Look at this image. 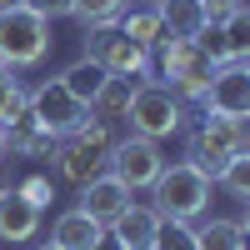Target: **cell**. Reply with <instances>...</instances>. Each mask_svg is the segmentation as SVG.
I'll return each mask as SVG.
<instances>
[{
    "mask_svg": "<svg viewBox=\"0 0 250 250\" xmlns=\"http://www.w3.org/2000/svg\"><path fill=\"white\" fill-rule=\"evenodd\" d=\"M210 195H215V180L205 175V170H195L190 160H165L160 165V175L150 180V210L160 215V220H185V225H195V220H205V210H210Z\"/></svg>",
    "mask_w": 250,
    "mask_h": 250,
    "instance_id": "obj_1",
    "label": "cell"
},
{
    "mask_svg": "<svg viewBox=\"0 0 250 250\" xmlns=\"http://www.w3.org/2000/svg\"><path fill=\"white\" fill-rule=\"evenodd\" d=\"M115 140H120V135H115V125H110V120L85 115L70 135H60V140H55V150H50L55 175L80 190L85 180H95L100 170H105V155H110V145H115Z\"/></svg>",
    "mask_w": 250,
    "mask_h": 250,
    "instance_id": "obj_2",
    "label": "cell"
},
{
    "mask_svg": "<svg viewBox=\"0 0 250 250\" xmlns=\"http://www.w3.org/2000/svg\"><path fill=\"white\" fill-rule=\"evenodd\" d=\"M250 150V115H235V120H220V115H205L200 125H185V160L205 175H220L225 160Z\"/></svg>",
    "mask_w": 250,
    "mask_h": 250,
    "instance_id": "obj_3",
    "label": "cell"
},
{
    "mask_svg": "<svg viewBox=\"0 0 250 250\" xmlns=\"http://www.w3.org/2000/svg\"><path fill=\"white\" fill-rule=\"evenodd\" d=\"M125 125L130 135H145V140H170L185 130V100L175 90H165L155 75L135 80L130 90V105H125Z\"/></svg>",
    "mask_w": 250,
    "mask_h": 250,
    "instance_id": "obj_4",
    "label": "cell"
},
{
    "mask_svg": "<svg viewBox=\"0 0 250 250\" xmlns=\"http://www.w3.org/2000/svg\"><path fill=\"white\" fill-rule=\"evenodd\" d=\"M55 35H50V20H40L25 5H5L0 10V65L5 70H30L50 55Z\"/></svg>",
    "mask_w": 250,
    "mask_h": 250,
    "instance_id": "obj_5",
    "label": "cell"
},
{
    "mask_svg": "<svg viewBox=\"0 0 250 250\" xmlns=\"http://www.w3.org/2000/svg\"><path fill=\"white\" fill-rule=\"evenodd\" d=\"M160 85L165 90H175L180 100H205V85H210V55H205L195 40H165L160 45Z\"/></svg>",
    "mask_w": 250,
    "mask_h": 250,
    "instance_id": "obj_6",
    "label": "cell"
},
{
    "mask_svg": "<svg viewBox=\"0 0 250 250\" xmlns=\"http://www.w3.org/2000/svg\"><path fill=\"white\" fill-rule=\"evenodd\" d=\"M80 55H90L105 75H115V80H145L150 75V65H155V55L150 50H140L135 40H125L115 25H95V30H85V50Z\"/></svg>",
    "mask_w": 250,
    "mask_h": 250,
    "instance_id": "obj_7",
    "label": "cell"
},
{
    "mask_svg": "<svg viewBox=\"0 0 250 250\" xmlns=\"http://www.w3.org/2000/svg\"><path fill=\"white\" fill-rule=\"evenodd\" d=\"M160 165H165L160 140H145V135H120L110 145V155H105V170L115 180H125L130 190H150V180L160 175Z\"/></svg>",
    "mask_w": 250,
    "mask_h": 250,
    "instance_id": "obj_8",
    "label": "cell"
},
{
    "mask_svg": "<svg viewBox=\"0 0 250 250\" xmlns=\"http://www.w3.org/2000/svg\"><path fill=\"white\" fill-rule=\"evenodd\" d=\"M205 115H220V120H235L250 115V60H230V65H215L210 85H205Z\"/></svg>",
    "mask_w": 250,
    "mask_h": 250,
    "instance_id": "obj_9",
    "label": "cell"
},
{
    "mask_svg": "<svg viewBox=\"0 0 250 250\" xmlns=\"http://www.w3.org/2000/svg\"><path fill=\"white\" fill-rule=\"evenodd\" d=\"M25 105H30V115L45 125L55 140H60V135H70L75 125L90 115L80 100H70V95H65V85H60V80H40L35 90H25Z\"/></svg>",
    "mask_w": 250,
    "mask_h": 250,
    "instance_id": "obj_10",
    "label": "cell"
},
{
    "mask_svg": "<svg viewBox=\"0 0 250 250\" xmlns=\"http://www.w3.org/2000/svg\"><path fill=\"white\" fill-rule=\"evenodd\" d=\"M130 200H135V190H130V185H125V180H115L110 170H100L95 180H85V185H80L75 210H85L95 225H105V230H110V220H115Z\"/></svg>",
    "mask_w": 250,
    "mask_h": 250,
    "instance_id": "obj_11",
    "label": "cell"
},
{
    "mask_svg": "<svg viewBox=\"0 0 250 250\" xmlns=\"http://www.w3.org/2000/svg\"><path fill=\"white\" fill-rule=\"evenodd\" d=\"M40 205H30L15 185H0V245H25L40 230Z\"/></svg>",
    "mask_w": 250,
    "mask_h": 250,
    "instance_id": "obj_12",
    "label": "cell"
},
{
    "mask_svg": "<svg viewBox=\"0 0 250 250\" xmlns=\"http://www.w3.org/2000/svg\"><path fill=\"white\" fill-rule=\"evenodd\" d=\"M0 130H5V150L20 155V160H50V150H55V135L30 115V105L20 110L10 125H0Z\"/></svg>",
    "mask_w": 250,
    "mask_h": 250,
    "instance_id": "obj_13",
    "label": "cell"
},
{
    "mask_svg": "<svg viewBox=\"0 0 250 250\" xmlns=\"http://www.w3.org/2000/svg\"><path fill=\"white\" fill-rule=\"evenodd\" d=\"M155 15L165 25V40H195L210 25V10L200 0H155Z\"/></svg>",
    "mask_w": 250,
    "mask_h": 250,
    "instance_id": "obj_14",
    "label": "cell"
},
{
    "mask_svg": "<svg viewBox=\"0 0 250 250\" xmlns=\"http://www.w3.org/2000/svg\"><path fill=\"white\" fill-rule=\"evenodd\" d=\"M100 235H105V225H95L85 210H75V205H70V210H60L55 225H50V245H55V250H90Z\"/></svg>",
    "mask_w": 250,
    "mask_h": 250,
    "instance_id": "obj_15",
    "label": "cell"
},
{
    "mask_svg": "<svg viewBox=\"0 0 250 250\" xmlns=\"http://www.w3.org/2000/svg\"><path fill=\"white\" fill-rule=\"evenodd\" d=\"M155 225H160V215L150 210V205L130 200V205L110 220V235H115L125 250H145V245H150V235H155Z\"/></svg>",
    "mask_w": 250,
    "mask_h": 250,
    "instance_id": "obj_16",
    "label": "cell"
},
{
    "mask_svg": "<svg viewBox=\"0 0 250 250\" xmlns=\"http://www.w3.org/2000/svg\"><path fill=\"white\" fill-rule=\"evenodd\" d=\"M115 30H120L125 40H135L140 50H150V55L165 45V25H160L155 5H140V10H120V15H115Z\"/></svg>",
    "mask_w": 250,
    "mask_h": 250,
    "instance_id": "obj_17",
    "label": "cell"
},
{
    "mask_svg": "<svg viewBox=\"0 0 250 250\" xmlns=\"http://www.w3.org/2000/svg\"><path fill=\"white\" fill-rule=\"evenodd\" d=\"M245 235H250V215H235V220H205L195 225V250H245Z\"/></svg>",
    "mask_w": 250,
    "mask_h": 250,
    "instance_id": "obj_18",
    "label": "cell"
},
{
    "mask_svg": "<svg viewBox=\"0 0 250 250\" xmlns=\"http://www.w3.org/2000/svg\"><path fill=\"white\" fill-rule=\"evenodd\" d=\"M55 80H60V85H65V95H70V100H80V105H85V110H90V100L100 95V85H105V80H110V75H105V70H100V65H95V60H90V55H80V60H75V65H65V70H60Z\"/></svg>",
    "mask_w": 250,
    "mask_h": 250,
    "instance_id": "obj_19",
    "label": "cell"
},
{
    "mask_svg": "<svg viewBox=\"0 0 250 250\" xmlns=\"http://www.w3.org/2000/svg\"><path fill=\"white\" fill-rule=\"evenodd\" d=\"M130 90H135V80H115V75H110L105 85H100V95L90 100V115L120 125V120H125V105H130Z\"/></svg>",
    "mask_w": 250,
    "mask_h": 250,
    "instance_id": "obj_20",
    "label": "cell"
},
{
    "mask_svg": "<svg viewBox=\"0 0 250 250\" xmlns=\"http://www.w3.org/2000/svg\"><path fill=\"white\" fill-rule=\"evenodd\" d=\"M215 185H220L230 200H240V205H245V200H250V150H240V155L225 160V170L215 175Z\"/></svg>",
    "mask_w": 250,
    "mask_h": 250,
    "instance_id": "obj_21",
    "label": "cell"
},
{
    "mask_svg": "<svg viewBox=\"0 0 250 250\" xmlns=\"http://www.w3.org/2000/svg\"><path fill=\"white\" fill-rule=\"evenodd\" d=\"M220 35H225V45H230V55L245 60V55H250V10H245V5H240V10H225V15H220Z\"/></svg>",
    "mask_w": 250,
    "mask_h": 250,
    "instance_id": "obj_22",
    "label": "cell"
},
{
    "mask_svg": "<svg viewBox=\"0 0 250 250\" xmlns=\"http://www.w3.org/2000/svg\"><path fill=\"white\" fill-rule=\"evenodd\" d=\"M145 250H195V225H185V220H160Z\"/></svg>",
    "mask_w": 250,
    "mask_h": 250,
    "instance_id": "obj_23",
    "label": "cell"
},
{
    "mask_svg": "<svg viewBox=\"0 0 250 250\" xmlns=\"http://www.w3.org/2000/svg\"><path fill=\"white\" fill-rule=\"evenodd\" d=\"M120 10H125V0H75L70 20H80L85 30H95V25H115Z\"/></svg>",
    "mask_w": 250,
    "mask_h": 250,
    "instance_id": "obj_24",
    "label": "cell"
},
{
    "mask_svg": "<svg viewBox=\"0 0 250 250\" xmlns=\"http://www.w3.org/2000/svg\"><path fill=\"white\" fill-rule=\"evenodd\" d=\"M20 110H25V85L15 70H0V125H10Z\"/></svg>",
    "mask_w": 250,
    "mask_h": 250,
    "instance_id": "obj_25",
    "label": "cell"
},
{
    "mask_svg": "<svg viewBox=\"0 0 250 250\" xmlns=\"http://www.w3.org/2000/svg\"><path fill=\"white\" fill-rule=\"evenodd\" d=\"M15 190L25 195L30 205H40V210H45V205L55 200V180H50L45 170H30V175H20V180H15Z\"/></svg>",
    "mask_w": 250,
    "mask_h": 250,
    "instance_id": "obj_26",
    "label": "cell"
},
{
    "mask_svg": "<svg viewBox=\"0 0 250 250\" xmlns=\"http://www.w3.org/2000/svg\"><path fill=\"white\" fill-rule=\"evenodd\" d=\"M20 5H25V10H35L40 20H50V25H55V20H70L75 0H20Z\"/></svg>",
    "mask_w": 250,
    "mask_h": 250,
    "instance_id": "obj_27",
    "label": "cell"
},
{
    "mask_svg": "<svg viewBox=\"0 0 250 250\" xmlns=\"http://www.w3.org/2000/svg\"><path fill=\"white\" fill-rule=\"evenodd\" d=\"M200 5H205V10H210V20H220L225 10H240V5H245V0H200Z\"/></svg>",
    "mask_w": 250,
    "mask_h": 250,
    "instance_id": "obj_28",
    "label": "cell"
},
{
    "mask_svg": "<svg viewBox=\"0 0 250 250\" xmlns=\"http://www.w3.org/2000/svg\"><path fill=\"white\" fill-rule=\"evenodd\" d=\"M90 250H125V245H120V240H115V235H110V230H105V235H100V240H95V245H90Z\"/></svg>",
    "mask_w": 250,
    "mask_h": 250,
    "instance_id": "obj_29",
    "label": "cell"
},
{
    "mask_svg": "<svg viewBox=\"0 0 250 250\" xmlns=\"http://www.w3.org/2000/svg\"><path fill=\"white\" fill-rule=\"evenodd\" d=\"M0 165H5V130H0Z\"/></svg>",
    "mask_w": 250,
    "mask_h": 250,
    "instance_id": "obj_30",
    "label": "cell"
},
{
    "mask_svg": "<svg viewBox=\"0 0 250 250\" xmlns=\"http://www.w3.org/2000/svg\"><path fill=\"white\" fill-rule=\"evenodd\" d=\"M5 5H20V0H0V10H5Z\"/></svg>",
    "mask_w": 250,
    "mask_h": 250,
    "instance_id": "obj_31",
    "label": "cell"
},
{
    "mask_svg": "<svg viewBox=\"0 0 250 250\" xmlns=\"http://www.w3.org/2000/svg\"><path fill=\"white\" fill-rule=\"evenodd\" d=\"M35 250H55V245H50V240H45V245H35Z\"/></svg>",
    "mask_w": 250,
    "mask_h": 250,
    "instance_id": "obj_32",
    "label": "cell"
},
{
    "mask_svg": "<svg viewBox=\"0 0 250 250\" xmlns=\"http://www.w3.org/2000/svg\"><path fill=\"white\" fill-rule=\"evenodd\" d=\"M0 70H5V65H0Z\"/></svg>",
    "mask_w": 250,
    "mask_h": 250,
    "instance_id": "obj_33",
    "label": "cell"
}]
</instances>
